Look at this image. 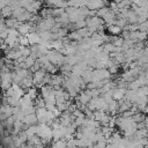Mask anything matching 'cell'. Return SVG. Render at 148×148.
Returning a JSON list of instances; mask_svg holds the SVG:
<instances>
[{
	"label": "cell",
	"mask_w": 148,
	"mask_h": 148,
	"mask_svg": "<svg viewBox=\"0 0 148 148\" xmlns=\"http://www.w3.org/2000/svg\"><path fill=\"white\" fill-rule=\"evenodd\" d=\"M47 59L51 60L53 64H61L64 61V57L60 53L54 52V51H51L47 53Z\"/></svg>",
	"instance_id": "cell-1"
},
{
	"label": "cell",
	"mask_w": 148,
	"mask_h": 148,
	"mask_svg": "<svg viewBox=\"0 0 148 148\" xmlns=\"http://www.w3.org/2000/svg\"><path fill=\"white\" fill-rule=\"evenodd\" d=\"M103 20H104V22L106 23V24H109V25H112L114 22H116V14L110 9L104 16H103Z\"/></svg>",
	"instance_id": "cell-2"
},
{
	"label": "cell",
	"mask_w": 148,
	"mask_h": 148,
	"mask_svg": "<svg viewBox=\"0 0 148 148\" xmlns=\"http://www.w3.org/2000/svg\"><path fill=\"white\" fill-rule=\"evenodd\" d=\"M113 98L116 99H123L125 97V94H126V89L125 88H118V89H114L111 91Z\"/></svg>",
	"instance_id": "cell-3"
},
{
	"label": "cell",
	"mask_w": 148,
	"mask_h": 148,
	"mask_svg": "<svg viewBox=\"0 0 148 148\" xmlns=\"http://www.w3.org/2000/svg\"><path fill=\"white\" fill-rule=\"evenodd\" d=\"M109 31H110L112 35H119V34L121 32V28H119V27L116 25V24H112V25L109 27Z\"/></svg>",
	"instance_id": "cell-4"
},
{
	"label": "cell",
	"mask_w": 148,
	"mask_h": 148,
	"mask_svg": "<svg viewBox=\"0 0 148 148\" xmlns=\"http://www.w3.org/2000/svg\"><path fill=\"white\" fill-rule=\"evenodd\" d=\"M45 77V72L44 71H38L35 73V82H40Z\"/></svg>",
	"instance_id": "cell-5"
},
{
	"label": "cell",
	"mask_w": 148,
	"mask_h": 148,
	"mask_svg": "<svg viewBox=\"0 0 148 148\" xmlns=\"http://www.w3.org/2000/svg\"><path fill=\"white\" fill-rule=\"evenodd\" d=\"M139 31H142V32L148 34V20L139 23Z\"/></svg>",
	"instance_id": "cell-6"
},
{
	"label": "cell",
	"mask_w": 148,
	"mask_h": 148,
	"mask_svg": "<svg viewBox=\"0 0 148 148\" xmlns=\"http://www.w3.org/2000/svg\"><path fill=\"white\" fill-rule=\"evenodd\" d=\"M39 36L37 35V34H30L29 36H28V40L30 42V43H38L39 42Z\"/></svg>",
	"instance_id": "cell-7"
},
{
	"label": "cell",
	"mask_w": 148,
	"mask_h": 148,
	"mask_svg": "<svg viewBox=\"0 0 148 148\" xmlns=\"http://www.w3.org/2000/svg\"><path fill=\"white\" fill-rule=\"evenodd\" d=\"M109 10H110V9H109L108 7H103V8L98 9L96 13H97V16H98V17H102V18H103V16H104V15H105V14H106Z\"/></svg>",
	"instance_id": "cell-8"
},
{
	"label": "cell",
	"mask_w": 148,
	"mask_h": 148,
	"mask_svg": "<svg viewBox=\"0 0 148 148\" xmlns=\"http://www.w3.org/2000/svg\"><path fill=\"white\" fill-rule=\"evenodd\" d=\"M40 36H42V39L49 40V39L52 37V34H51L50 31H42V32H40Z\"/></svg>",
	"instance_id": "cell-9"
},
{
	"label": "cell",
	"mask_w": 148,
	"mask_h": 148,
	"mask_svg": "<svg viewBox=\"0 0 148 148\" xmlns=\"http://www.w3.org/2000/svg\"><path fill=\"white\" fill-rule=\"evenodd\" d=\"M18 29H20V31L22 34H28V31H29L30 28H29V24H21Z\"/></svg>",
	"instance_id": "cell-10"
},
{
	"label": "cell",
	"mask_w": 148,
	"mask_h": 148,
	"mask_svg": "<svg viewBox=\"0 0 148 148\" xmlns=\"http://www.w3.org/2000/svg\"><path fill=\"white\" fill-rule=\"evenodd\" d=\"M61 44H62V43H61L60 40H57V42H53V43H52V45H53L54 49H60V47H61Z\"/></svg>",
	"instance_id": "cell-11"
},
{
	"label": "cell",
	"mask_w": 148,
	"mask_h": 148,
	"mask_svg": "<svg viewBox=\"0 0 148 148\" xmlns=\"http://www.w3.org/2000/svg\"><path fill=\"white\" fill-rule=\"evenodd\" d=\"M113 1H114V2H116V3H118V5H119V3H120V2H121V1H123V0H113Z\"/></svg>",
	"instance_id": "cell-12"
},
{
	"label": "cell",
	"mask_w": 148,
	"mask_h": 148,
	"mask_svg": "<svg viewBox=\"0 0 148 148\" xmlns=\"http://www.w3.org/2000/svg\"><path fill=\"white\" fill-rule=\"evenodd\" d=\"M34 1H40V2H42V1H43V0H34Z\"/></svg>",
	"instance_id": "cell-13"
},
{
	"label": "cell",
	"mask_w": 148,
	"mask_h": 148,
	"mask_svg": "<svg viewBox=\"0 0 148 148\" xmlns=\"http://www.w3.org/2000/svg\"><path fill=\"white\" fill-rule=\"evenodd\" d=\"M145 148H148V146H147V147H145Z\"/></svg>",
	"instance_id": "cell-14"
}]
</instances>
